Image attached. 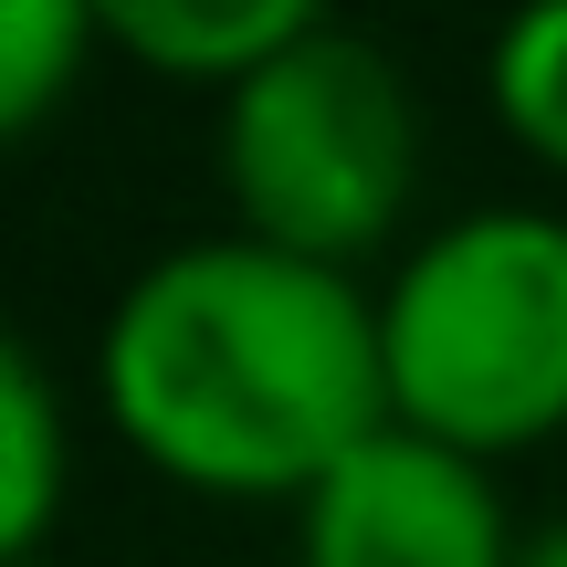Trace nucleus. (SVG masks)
I'll return each mask as SVG.
<instances>
[{"label":"nucleus","instance_id":"obj_9","mask_svg":"<svg viewBox=\"0 0 567 567\" xmlns=\"http://www.w3.org/2000/svg\"><path fill=\"white\" fill-rule=\"evenodd\" d=\"M515 567H567V515H547V526L515 547Z\"/></svg>","mask_w":567,"mask_h":567},{"label":"nucleus","instance_id":"obj_4","mask_svg":"<svg viewBox=\"0 0 567 567\" xmlns=\"http://www.w3.org/2000/svg\"><path fill=\"white\" fill-rule=\"evenodd\" d=\"M494 463L431 431H368L337 473L295 505V567H515Z\"/></svg>","mask_w":567,"mask_h":567},{"label":"nucleus","instance_id":"obj_6","mask_svg":"<svg viewBox=\"0 0 567 567\" xmlns=\"http://www.w3.org/2000/svg\"><path fill=\"white\" fill-rule=\"evenodd\" d=\"M63 473H74V442H63L53 368L32 358L21 326H0V567L42 557V536L63 515Z\"/></svg>","mask_w":567,"mask_h":567},{"label":"nucleus","instance_id":"obj_2","mask_svg":"<svg viewBox=\"0 0 567 567\" xmlns=\"http://www.w3.org/2000/svg\"><path fill=\"white\" fill-rule=\"evenodd\" d=\"M389 421L505 463L567 431V221L463 210L379 284Z\"/></svg>","mask_w":567,"mask_h":567},{"label":"nucleus","instance_id":"obj_1","mask_svg":"<svg viewBox=\"0 0 567 567\" xmlns=\"http://www.w3.org/2000/svg\"><path fill=\"white\" fill-rule=\"evenodd\" d=\"M95 368L126 452L189 494L305 505L368 431H389L379 295L252 231L179 243L126 274Z\"/></svg>","mask_w":567,"mask_h":567},{"label":"nucleus","instance_id":"obj_5","mask_svg":"<svg viewBox=\"0 0 567 567\" xmlns=\"http://www.w3.org/2000/svg\"><path fill=\"white\" fill-rule=\"evenodd\" d=\"M305 32H326V0H95V42L137 53L147 74L221 84V95L274 53H295Z\"/></svg>","mask_w":567,"mask_h":567},{"label":"nucleus","instance_id":"obj_7","mask_svg":"<svg viewBox=\"0 0 567 567\" xmlns=\"http://www.w3.org/2000/svg\"><path fill=\"white\" fill-rule=\"evenodd\" d=\"M484 95L526 158L567 168V0H515L484 53Z\"/></svg>","mask_w":567,"mask_h":567},{"label":"nucleus","instance_id":"obj_10","mask_svg":"<svg viewBox=\"0 0 567 567\" xmlns=\"http://www.w3.org/2000/svg\"><path fill=\"white\" fill-rule=\"evenodd\" d=\"M32 567H53V557H32Z\"/></svg>","mask_w":567,"mask_h":567},{"label":"nucleus","instance_id":"obj_3","mask_svg":"<svg viewBox=\"0 0 567 567\" xmlns=\"http://www.w3.org/2000/svg\"><path fill=\"white\" fill-rule=\"evenodd\" d=\"M231 231L358 274L421 189V95L368 32L326 21L221 95Z\"/></svg>","mask_w":567,"mask_h":567},{"label":"nucleus","instance_id":"obj_8","mask_svg":"<svg viewBox=\"0 0 567 567\" xmlns=\"http://www.w3.org/2000/svg\"><path fill=\"white\" fill-rule=\"evenodd\" d=\"M95 53V0H0V147H21Z\"/></svg>","mask_w":567,"mask_h":567}]
</instances>
